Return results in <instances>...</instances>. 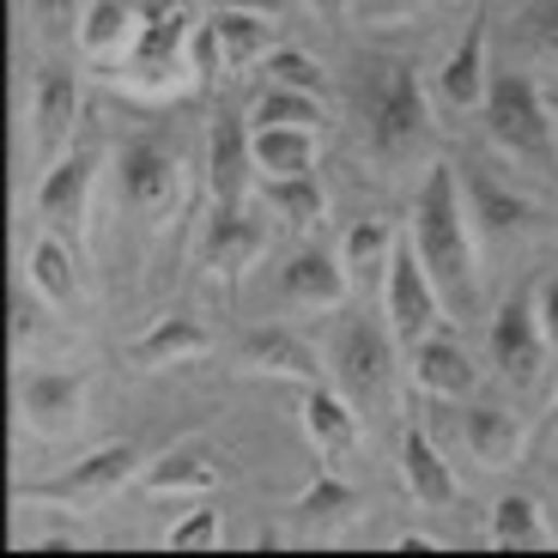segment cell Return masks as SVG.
I'll list each match as a JSON object with an SVG mask.
<instances>
[{"label":"cell","instance_id":"1","mask_svg":"<svg viewBox=\"0 0 558 558\" xmlns=\"http://www.w3.org/2000/svg\"><path fill=\"white\" fill-rule=\"evenodd\" d=\"M413 243L432 267L437 292L456 316L480 304V255H474V219H468V195H461V170L432 158L425 165V182H418L413 201Z\"/></svg>","mask_w":558,"mask_h":558},{"label":"cell","instance_id":"2","mask_svg":"<svg viewBox=\"0 0 558 558\" xmlns=\"http://www.w3.org/2000/svg\"><path fill=\"white\" fill-rule=\"evenodd\" d=\"M189 37H195V19L182 13L177 0H153L146 19H140V37L122 61L98 68L116 92L128 98H146V104H170L182 92H201L195 68H189Z\"/></svg>","mask_w":558,"mask_h":558},{"label":"cell","instance_id":"3","mask_svg":"<svg viewBox=\"0 0 558 558\" xmlns=\"http://www.w3.org/2000/svg\"><path fill=\"white\" fill-rule=\"evenodd\" d=\"M364 140H371V158H377L383 170H407V165L425 158V146H432V98H425V80H418L413 61L389 68L371 85Z\"/></svg>","mask_w":558,"mask_h":558},{"label":"cell","instance_id":"4","mask_svg":"<svg viewBox=\"0 0 558 558\" xmlns=\"http://www.w3.org/2000/svg\"><path fill=\"white\" fill-rule=\"evenodd\" d=\"M486 134L498 153L522 158V165H541V158H553V110H546L541 98V80L522 68H504L492 73L486 85Z\"/></svg>","mask_w":558,"mask_h":558},{"label":"cell","instance_id":"5","mask_svg":"<svg viewBox=\"0 0 558 558\" xmlns=\"http://www.w3.org/2000/svg\"><path fill=\"white\" fill-rule=\"evenodd\" d=\"M146 474V461H140L134 444H104V449H85L73 468H61V474L49 480H25V486L13 492V498H31V504H61V510H104L110 498H122L134 480Z\"/></svg>","mask_w":558,"mask_h":558},{"label":"cell","instance_id":"6","mask_svg":"<svg viewBox=\"0 0 558 558\" xmlns=\"http://www.w3.org/2000/svg\"><path fill=\"white\" fill-rule=\"evenodd\" d=\"M116 195H122L128 213H140V219L165 225L177 219L182 207V165L170 146H158V140H128L122 153H116Z\"/></svg>","mask_w":558,"mask_h":558},{"label":"cell","instance_id":"7","mask_svg":"<svg viewBox=\"0 0 558 558\" xmlns=\"http://www.w3.org/2000/svg\"><path fill=\"white\" fill-rule=\"evenodd\" d=\"M98 170H104L98 153L80 146V153H61L37 182V219L61 243H73L80 255H85V238H92V189H98Z\"/></svg>","mask_w":558,"mask_h":558},{"label":"cell","instance_id":"8","mask_svg":"<svg viewBox=\"0 0 558 558\" xmlns=\"http://www.w3.org/2000/svg\"><path fill=\"white\" fill-rule=\"evenodd\" d=\"M492 371H498L510 389H534V383L546 377V359H553V347H546V328H541V304H534V286H522L510 304L492 316Z\"/></svg>","mask_w":558,"mask_h":558},{"label":"cell","instance_id":"9","mask_svg":"<svg viewBox=\"0 0 558 558\" xmlns=\"http://www.w3.org/2000/svg\"><path fill=\"white\" fill-rule=\"evenodd\" d=\"M383 298H389V335L401 347H418L437 328V316H444V292H437V279H432V267H425L413 238L395 243L389 274H383Z\"/></svg>","mask_w":558,"mask_h":558},{"label":"cell","instance_id":"10","mask_svg":"<svg viewBox=\"0 0 558 558\" xmlns=\"http://www.w3.org/2000/svg\"><path fill=\"white\" fill-rule=\"evenodd\" d=\"M395 347L401 340L383 335V328H371V322H352V328H340L335 340V389L352 395L359 407H389L395 395Z\"/></svg>","mask_w":558,"mask_h":558},{"label":"cell","instance_id":"11","mask_svg":"<svg viewBox=\"0 0 558 558\" xmlns=\"http://www.w3.org/2000/svg\"><path fill=\"white\" fill-rule=\"evenodd\" d=\"M461 195H468V219H474V238L498 243V250H510V243L534 238L546 225V207L529 195H517L504 177H492V170L468 165L461 170Z\"/></svg>","mask_w":558,"mask_h":558},{"label":"cell","instance_id":"12","mask_svg":"<svg viewBox=\"0 0 558 558\" xmlns=\"http://www.w3.org/2000/svg\"><path fill=\"white\" fill-rule=\"evenodd\" d=\"M85 418V377L80 371H25L19 377V425L31 437H73Z\"/></svg>","mask_w":558,"mask_h":558},{"label":"cell","instance_id":"13","mask_svg":"<svg viewBox=\"0 0 558 558\" xmlns=\"http://www.w3.org/2000/svg\"><path fill=\"white\" fill-rule=\"evenodd\" d=\"M267 250V225L243 207H213L207 231H201V267L219 286H238L243 274L255 267V255Z\"/></svg>","mask_w":558,"mask_h":558},{"label":"cell","instance_id":"14","mask_svg":"<svg viewBox=\"0 0 558 558\" xmlns=\"http://www.w3.org/2000/svg\"><path fill=\"white\" fill-rule=\"evenodd\" d=\"M73 122H80V80H73L61 61L37 73L31 85V146H37V165L49 170L73 140Z\"/></svg>","mask_w":558,"mask_h":558},{"label":"cell","instance_id":"15","mask_svg":"<svg viewBox=\"0 0 558 558\" xmlns=\"http://www.w3.org/2000/svg\"><path fill=\"white\" fill-rule=\"evenodd\" d=\"M274 292H279V304H286V310L328 316V310L347 304L352 274H347V262H340V255H328V250H298V255H286V267H279V279H274Z\"/></svg>","mask_w":558,"mask_h":558},{"label":"cell","instance_id":"16","mask_svg":"<svg viewBox=\"0 0 558 558\" xmlns=\"http://www.w3.org/2000/svg\"><path fill=\"white\" fill-rule=\"evenodd\" d=\"M255 182H262V170H255L250 122H243V116H219V122L207 128V195H213V207H243Z\"/></svg>","mask_w":558,"mask_h":558},{"label":"cell","instance_id":"17","mask_svg":"<svg viewBox=\"0 0 558 558\" xmlns=\"http://www.w3.org/2000/svg\"><path fill=\"white\" fill-rule=\"evenodd\" d=\"M304 437H310V449L322 456V468L359 456V444H364L359 401L340 395L335 383H310V389H304Z\"/></svg>","mask_w":558,"mask_h":558},{"label":"cell","instance_id":"18","mask_svg":"<svg viewBox=\"0 0 558 558\" xmlns=\"http://www.w3.org/2000/svg\"><path fill=\"white\" fill-rule=\"evenodd\" d=\"M238 371L243 377H286V383H322V359L304 335L292 328H250L238 352Z\"/></svg>","mask_w":558,"mask_h":558},{"label":"cell","instance_id":"19","mask_svg":"<svg viewBox=\"0 0 558 558\" xmlns=\"http://www.w3.org/2000/svg\"><path fill=\"white\" fill-rule=\"evenodd\" d=\"M486 85H492V68H486V19H468V31H461V43L444 56V68H437V104L444 110H480L486 104Z\"/></svg>","mask_w":558,"mask_h":558},{"label":"cell","instance_id":"20","mask_svg":"<svg viewBox=\"0 0 558 558\" xmlns=\"http://www.w3.org/2000/svg\"><path fill=\"white\" fill-rule=\"evenodd\" d=\"M401 480H407V498L425 504V510H449V504L461 498V480L449 474V461L437 456L432 432H425L418 418L401 425Z\"/></svg>","mask_w":558,"mask_h":558},{"label":"cell","instance_id":"21","mask_svg":"<svg viewBox=\"0 0 558 558\" xmlns=\"http://www.w3.org/2000/svg\"><path fill=\"white\" fill-rule=\"evenodd\" d=\"M213 352V335L195 316H158L146 335L128 340V364L134 371H177V364H195Z\"/></svg>","mask_w":558,"mask_h":558},{"label":"cell","instance_id":"22","mask_svg":"<svg viewBox=\"0 0 558 558\" xmlns=\"http://www.w3.org/2000/svg\"><path fill=\"white\" fill-rule=\"evenodd\" d=\"M461 437H468V449H474L480 468H522V456H529V425H522L510 407H498V401L468 407Z\"/></svg>","mask_w":558,"mask_h":558},{"label":"cell","instance_id":"23","mask_svg":"<svg viewBox=\"0 0 558 558\" xmlns=\"http://www.w3.org/2000/svg\"><path fill=\"white\" fill-rule=\"evenodd\" d=\"M140 19H146V7H134V0H85L73 43H80L98 68H110V61H122L128 49H134Z\"/></svg>","mask_w":558,"mask_h":558},{"label":"cell","instance_id":"24","mask_svg":"<svg viewBox=\"0 0 558 558\" xmlns=\"http://www.w3.org/2000/svg\"><path fill=\"white\" fill-rule=\"evenodd\" d=\"M352 522H359V486L340 480L335 468H322V474L298 492V529H304L310 541H335Z\"/></svg>","mask_w":558,"mask_h":558},{"label":"cell","instance_id":"25","mask_svg":"<svg viewBox=\"0 0 558 558\" xmlns=\"http://www.w3.org/2000/svg\"><path fill=\"white\" fill-rule=\"evenodd\" d=\"M225 468L207 456L201 444H177L170 456H158L146 474H140V486H146V498H207V492H219Z\"/></svg>","mask_w":558,"mask_h":558},{"label":"cell","instance_id":"26","mask_svg":"<svg viewBox=\"0 0 558 558\" xmlns=\"http://www.w3.org/2000/svg\"><path fill=\"white\" fill-rule=\"evenodd\" d=\"M25 267H31V292L49 310H80L85 286H80V250H73V243H61L56 231H43V238L31 243Z\"/></svg>","mask_w":558,"mask_h":558},{"label":"cell","instance_id":"27","mask_svg":"<svg viewBox=\"0 0 558 558\" xmlns=\"http://www.w3.org/2000/svg\"><path fill=\"white\" fill-rule=\"evenodd\" d=\"M413 352V383L425 395H449V401H461V395H474V383H480V371H474V359L461 352V340H449V335H425L418 347H407Z\"/></svg>","mask_w":558,"mask_h":558},{"label":"cell","instance_id":"28","mask_svg":"<svg viewBox=\"0 0 558 558\" xmlns=\"http://www.w3.org/2000/svg\"><path fill=\"white\" fill-rule=\"evenodd\" d=\"M250 146H255V170L262 177H304L316 170L322 134L316 128H279V122H250Z\"/></svg>","mask_w":558,"mask_h":558},{"label":"cell","instance_id":"29","mask_svg":"<svg viewBox=\"0 0 558 558\" xmlns=\"http://www.w3.org/2000/svg\"><path fill=\"white\" fill-rule=\"evenodd\" d=\"M255 189H262L267 207L286 225H298V231H316V225L328 219V189H322L316 170H304V177H262Z\"/></svg>","mask_w":558,"mask_h":558},{"label":"cell","instance_id":"30","mask_svg":"<svg viewBox=\"0 0 558 558\" xmlns=\"http://www.w3.org/2000/svg\"><path fill=\"white\" fill-rule=\"evenodd\" d=\"M219 43H225V68L231 73H250L255 61H267L279 49L274 43V19L267 13H219Z\"/></svg>","mask_w":558,"mask_h":558},{"label":"cell","instance_id":"31","mask_svg":"<svg viewBox=\"0 0 558 558\" xmlns=\"http://www.w3.org/2000/svg\"><path fill=\"white\" fill-rule=\"evenodd\" d=\"M389 255H395V225L389 219H359L347 231V243H340V262H347L352 286L389 274Z\"/></svg>","mask_w":558,"mask_h":558},{"label":"cell","instance_id":"32","mask_svg":"<svg viewBox=\"0 0 558 558\" xmlns=\"http://www.w3.org/2000/svg\"><path fill=\"white\" fill-rule=\"evenodd\" d=\"M492 546H553V522L522 492L517 498H498V510H492Z\"/></svg>","mask_w":558,"mask_h":558},{"label":"cell","instance_id":"33","mask_svg":"<svg viewBox=\"0 0 558 558\" xmlns=\"http://www.w3.org/2000/svg\"><path fill=\"white\" fill-rule=\"evenodd\" d=\"M279 122V128H316L328 134V110H322L316 92H286V85H267V98L255 104V128Z\"/></svg>","mask_w":558,"mask_h":558},{"label":"cell","instance_id":"34","mask_svg":"<svg viewBox=\"0 0 558 558\" xmlns=\"http://www.w3.org/2000/svg\"><path fill=\"white\" fill-rule=\"evenodd\" d=\"M267 68V85H286V92H328V68H322L310 49H274V56L262 61Z\"/></svg>","mask_w":558,"mask_h":558},{"label":"cell","instance_id":"35","mask_svg":"<svg viewBox=\"0 0 558 558\" xmlns=\"http://www.w3.org/2000/svg\"><path fill=\"white\" fill-rule=\"evenodd\" d=\"M517 43H522V56L558 68V0H534L529 13L517 19Z\"/></svg>","mask_w":558,"mask_h":558},{"label":"cell","instance_id":"36","mask_svg":"<svg viewBox=\"0 0 558 558\" xmlns=\"http://www.w3.org/2000/svg\"><path fill=\"white\" fill-rule=\"evenodd\" d=\"M219 541H225V517L213 504H195L189 517H177L165 529V546H177V553H189V546H219Z\"/></svg>","mask_w":558,"mask_h":558},{"label":"cell","instance_id":"37","mask_svg":"<svg viewBox=\"0 0 558 558\" xmlns=\"http://www.w3.org/2000/svg\"><path fill=\"white\" fill-rule=\"evenodd\" d=\"M189 68H195V85L201 92H213V85L225 80V43H219V25H195V37H189Z\"/></svg>","mask_w":558,"mask_h":558},{"label":"cell","instance_id":"38","mask_svg":"<svg viewBox=\"0 0 558 558\" xmlns=\"http://www.w3.org/2000/svg\"><path fill=\"white\" fill-rule=\"evenodd\" d=\"M80 13H85V0H31V19H37V37L43 43L80 31Z\"/></svg>","mask_w":558,"mask_h":558},{"label":"cell","instance_id":"39","mask_svg":"<svg viewBox=\"0 0 558 558\" xmlns=\"http://www.w3.org/2000/svg\"><path fill=\"white\" fill-rule=\"evenodd\" d=\"M432 7H449V0H359V19L364 25H401V19H418Z\"/></svg>","mask_w":558,"mask_h":558},{"label":"cell","instance_id":"40","mask_svg":"<svg viewBox=\"0 0 558 558\" xmlns=\"http://www.w3.org/2000/svg\"><path fill=\"white\" fill-rule=\"evenodd\" d=\"M31 340H37V298H19L13 304V352L25 359Z\"/></svg>","mask_w":558,"mask_h":558},{"label":"cell","instance_id":"41","mask_svg":"<svg viewBox=\"0 0 558 558\" xmlns=\"http://www.w3.org/2000/svg\"><path fill=\"white\" fill-rule=\"evenodd\" d=\"M534 304H541L546 347H553V359H558V279H546V286H534Z\"/></svg>","mask_w":558,"mask_h":558},{"label":"cell","instance_id":"42","mask_svg":"<svg viewBox=\"0 0 558 558\" xmlns=\"http://www.w3.org/2000/svg\"><path fill=\"white\" fill-rule=\"evenodd\" d=\"M207 7H219V13H267V19H279L292 0H207Z\"/></svg>","mask_w":558,"mask_h":558},{"label":"cell","instance_id":"43","mask_svg":"<svg viewBox=\"0 0 558 558\" xmlns=\"http://www.w3.org/2000/svg\"><path fill=\"white\" fill-rule=\"evenodd\" d=\"M304 7H310V13L322 19V25H340V19H347V7H352V0H304Z\"/></svg>","mask_w":558,"mask_h":558},{"label":"cell","instance_id":"44","mask_svg":"<svg viewBox=\"0 0 558 558\" xmlns=\"http://www.w3.org/2000/svg\"><path fill=\"white\" fill-rule=\"evenodd\" d=\"M395 546H407V553H432V534H401V541H395Z\"/></svg>","mask_w":558,"mask_h":558},{"label":"cell","instance_id":"45","mask_svg":"<svg viewBox=\"0 0 558 558\" xmlns=\"http://www.w3.org/2000/svg\"><path fill=\"white\" fill-rule=\"evenodd\" d=\"M546 432H558V401H553V413H546Z\"/></svg>","mask_w":558,"mask_h":558}]
</instances>
